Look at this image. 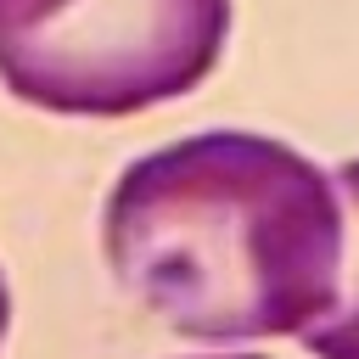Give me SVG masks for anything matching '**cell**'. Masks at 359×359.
Returning <instances> with one entry per match:
<instances>
[{
    "label": "cell",
    "instance_id": "3957f363",
    "mask_svg": "<svg viewBox=\"0 0 359 359\" xmlns=\"http://www.w3.org/2000/svg\"><path fill=\"white\" fill-rule=\"evenodd\" d=\"M337 191L348 196V269H342V303L331 320H320L314 331H303L297 342L314 359H359V157L337 163Z\"/></svg>",
    "mask_w": 359,
    "mask_h": 359
},
{
    "label": "cell",
    "instance_id": "6da1fadb",
    "mask_svg": "<svg viewBox=\"0 0 359 359\" xmlns=\"http://www.w3.org/2000/svg\"><path fill=\"white\" fill-rule=\"evenodd\" d=\"M101 247L123 292L191 342L303 337L342 303L337 174L258 129H196L107 191Z\"/></svg>",
    "mask_w": 359,
    "mask_h": 359
},
{
    "label": "cell",
    "instance_id": "277c9868",
    "mask_svg": "<svg viewBox=\"0 0 359 359\" xmlns=\"http://www.w3.org/2000/svg\"><path fill=\"white\" fill-rule=\"evenodd\" d=\"M11 331V286H6V269H0V342Z\"/></svg>",
    "mask_w": 359,
    "mask_h": 359
},
{
    "label": "cell",
    "instance_id": "7a4b0ae2",
    "mask_svg": "<svg viewBox=\"0 0 359 359\" xmlns=\"http://www.w3.org/2000/svg\"><path fill=\"white\" fill-rule=\"evenodd\" d=\"M230 0H0V90L56 118H129L196 90Z\"/></svg>",
    "mask_w": 359,
    "mask_h": 359
},
{
    "label": "cell",
    "instance_id": "5b68a950",
    "mask_svg": "<svg viewBox=\"0 0 359 359\" xmlns=\"http://www.w3.org/2000/svg\"><path fill=\"white\" fill-rule=\"evenodd\" d=\"M219 359H264V353H219Z\"/></svg>",
    "mask_w": 359,
    "mask_h": 359
}]
</instances>
